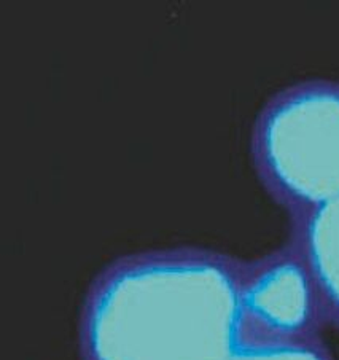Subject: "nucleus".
I'll return each mask as SVG.
<instances>
[{"mask_svg":"<svg viewBox=\"0 0 339 360\" xmlns=\"http://www.w3.org/2000/svg\"><path fill=\"white\" fill-rule=\"evenodd\" d=\"M248 150L260 185L288 219L339 198V82L276 91L255 117Z\"/></svg>","mask_w":339,"mask_h":360,"instance_id":"f03ea898","label":"nucleus"},{"mask_svg":"<svg viewBox=\"0 0 339 360\" xmlns=\"http://www.w3.org/2000/svg\"><path fill=\"white\" fill-rule=\"evenodd\" d=\"M230 360H335L322 338L279 345H244Z\"/></svg>","mask_w":339,"mask_h":360,"instance_id":"39448f33","label":"nucleus"},{"mask_svg":"<svg viewBox=\"0 0 339 360\" xmlns=\"http://www.w3.org/2000/svg\"><path fill=\"white\" fill-rule=\"evenodd\" d=\"M288 239L312 274L326 322L339 330V198L290 217Z\"/></svg>","mask_w":339,"mask_h":360,"instance_id":"20e7f679","label":"nucleus"},{"mask_svg":"<svg viewBox=\"0 0 339 360\" xmlns=\"http://www.w3.org/2000/svg\"><path fill=\"white\" fill-rule=\"evenodd\" d=\"M328 326L322 300L298 248H281L242 260L239 346L322 338Z\"/></svg>","mask_w":339,"mask_h":360,"instance_id":"7ed1b4c3","label":"nucleus"},{"mask_svg":"<svg viewBox=\"0 0 339 360\" xmlns=\"http://www.w3.org/2000/svg\"><path fill=\"white\" fill-rule=\"evenodd\" d=\"M241 273L242 260L198 245L117 257L83 298L80 360H230Z\"/></svg>","mask_w":339,"mask_h":360,"instance_id":"f257e3e1","label":"nucleus"}]
</instances>
